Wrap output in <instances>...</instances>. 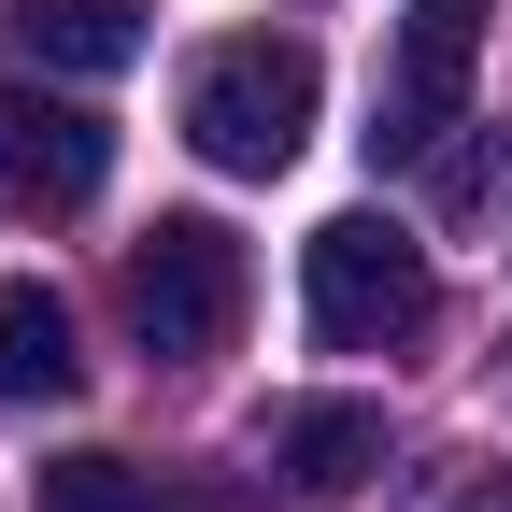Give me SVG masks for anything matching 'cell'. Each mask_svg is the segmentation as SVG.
<instances>
[{"mask_svg": "<svg viewBox=\"0 0 512 512\" xmlns=\"http://www.w3.org/2000/svg\"><path fill=\"white\" fill-rule=\"evenodd\" d=\"M399 512H512V470L498 456H441V470H413Z\"/></svg>", "mask_w": 512, "mask_h": 512, "instance_id": "30bf717a", "label": "cell"}, {"mask_svg": "<svg viewBox=\"0 0 512 512\" xmlns=\"http://www.w3.org/2000/svg\"><path fill=\"white\" fill-rule=\"evenodd\" d=\"M470 72H484V0H413L370 86V157H427L470 114Z\"/></svg>", "mask_w": 512, "mask_h": 512, "instance_id": "277c9868", "label": "cell"}, {"mask_svg": "<svg viewBox=\"0 0 512 512\" xmlns=\"http://www.w3.org/2000/svg\"><path fill=\"white\" fill-rule=\"evenodd\" d=\"M256 456H271V498H299V512H342V498L384 470V399H271Z\"/></svg>", "mask_w": 512, "mask_h": 512, "instance_id": "8992f818", "label": "cell"}, {"mask_svg": "<svg viewBox=\"0 0 512 512\" xmlns=\"http://www.w3.org/2000/svg\"><path fill=\"white\" fill-rule=\"evenodd\" d=\"M313 100H328V57L299 29H228V43L185 57V143L214 171H242V185H271L313 143Z\"/></svg>", "mask_w": 512, "mask_h": 512, "instance_id": "6da1fadb", "label": "cell"}, {"mask_svg": "<svg viewBox=\"0 0 512 512\" xmlns=\"http://www.w3.org/2000/svg\"><path fill=\"white\" fill-rule=\"evenodd\" d=\"M299 299H313V342L328 356H384V342H413L427 328V242L413 228H384V214H328L299 242Z\"/></svg>", "mask_w": 512, "mask_h": 512, "instance_id": "3957f363", "label": "cell"}, {"mask_svg": "<svg viewBox=\"0 0 512 512\" xmlns=\"http://www.w3.org/2000/svg\"><path fill=\"white\" fill-rule=\"evenodd\" d=\"M242 299H256L242 228H214V214H157L143 242H128V328H143L157 370L228 356V342H242Z\"/></svg>", "mask_w": 512, "mask_h": 512, "instance_id": "7a4b0ae2", "label": "cell"}, {"mask_svg": "<svg viewBox=\"0 0 512 512\" xmlns=\"http://www.w3.org/2000/svg\"><path fill=\"white\" fill-rule=\"evenodd\" d=\"M86 356H72V299H57L43 271L0 285V399H72Z\"/></svg>", "mask_w": 512, "mask_h": 512, "instance_id": "ba28073f", "label": "cell"}, {"mask_svg": "<svg viewBox=\"0 0 512 512\" xmlns=\"http://www.w3.org/2000/svg\"><path fill=\"white\" fill-rule=\"evenodd\" d=\"M29 512H185L143 456H57L43 484H29Z\"/></svg>", "mask_w": 512, "mask_h": 512, "instance_id": "9c48e42d", "label": "cell"}, {"mask_svg": "<svg viewBox=\"0 0 512 512\" xmlns=\"http://www.w3.org/2000/svg\"><path fill=\"white\" fill-rule=\"evenodd\" d=\"M114 185V128L57 86H0V200L15 214H86Z\"/></svg>", "mask_w": 512, "mask_h": 512, "instance_id": "5b68a950", "label": "cell"}, {"mask_svg": "<svg viewBox=\"0 0 512 512\" xmlns=\"http://www.w3.org/2000/svg\"><path fill=\"white\" fill-rule=\"evenodd\" d=\"M0 43L100 86V72H128V57L157 43V15H143V0H0Z\"/></svg>", "mask_w": 512, "mask_h": 512, "instance_id": "52a82bcc", "label": "cell"}]
</instances>
